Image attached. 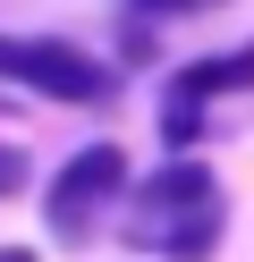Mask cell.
Here are the masks:
<instances>
[{
  "mask_svg": "<svg viewBox=\"0 0 254 262\" xmlns=\"http://www.w3.org/2000/svg\"><path fill=\"white\" fill-rule=\"evenodd\" d=\"M0 85H26V93H43V102L93 110V102L119 93V76H110V59L76 51V42H60V34H0Z\"/></svg>",
  "mask_w": 254,
  "mask_h": 262,
  "instance_id": "obj_1",
  "label": "cell"
},
{
  "mask_svg": "<svg viewBox=\"0 0 254 262\" xmlns=\"http://www.w3.org/2000/svg\"><path fill=\"white\" fill-rule=\"evenodd\" d=\"M127 186H135L127 152L102 136V144H76V152L60 161V178L43 186V211H51V228H60V237H85V220H93L110 194H127Z\"/></svg>",
  "mask_w": 254,
  "mask_h": 262,
  "instance_id": "obj_2",
  "label": "cell"
},
{
  "mask_svg": "<svg viewBox=\"0 0 254 262\" xmlns=\"http://www.w3.org/2000/svg\"><path fill=\"white\" fill-rule=\"evenodd\" d=\"M127 203H135V228H127V237H144V228H161V220H186V211L220 203V186H212V169H203L195 152H169L161 169H144L127 186Z\"/></svg>",
  "mask_w": 254,
  "mask_h": 262,
  "instance_id": "obj_3",
  "label": "cell"
},
{
  "mask_svg": "<svg viewBox=\"0 0 254 262\" xmlns=\"http://www.w3.org/2000/svg\"><path fill=\"white\" fill-rule=\"evenodd\" d=\"M246 85H254V42L212 51V59H186V68L169 76V93H195V102H220V93H246Z\"/></svg>",
  "mask_w": 254,
  "mask_h": 262,
  "instance_id": "obj_4",
  "label": "cell"
},
{
  "mask_svg": "<svg viewBox=\"0 0 254 262\" xmlns=\"http://www.w3.org/2000/svg\"><path fill=\"white\" fill-rule=\"evenodd\" d=\"M135 245H152V254H169V262H203V254H220V203L186 211V220H161V228H144Z\"/></svg>",
  "mask_w": 254,
  "mask_h": 262,
  "instance_id": "obj_5",
  "label": "cell"
},
{
  "mask_svg": "<svg viewBox=\"0 0 254 262\" xmlns=\"http://www.w3.org/2000/svg\"><path fill=\"white\" fill-rule=\"evenodd\" d=\"M195 136H203V102H195V93H169V102H161V144L186 152Z\"/></svg>",
  "mask_w": 254,
  "mask_h": 262,
  "instance_id": "obj_6",
  "label": "cell"
},
{
  "mask_svg": "<svg viewBox=\"0 0 254 262\" xmlns=\"http://www.w3.org/2000/svg\"><path fill=\"white\" fill-rule=\"evenodd\" d=\"M26 178H34V161L17 152L9 136H0V203H9V194H26Z\"/></svg>",
  "mask_w": 254,
  "mask_h": 262,
  "instance_id": "obj_7",
  "label": "cell"
},
{
  "mask_svg": "<svg viewBox=\"0 0 254 262\" xmlns=\"http://www.w3.org/2000/svg\"><path fill=\"white\" fill-rule=\"evenodd\" d=\"M127 17H195V9H212V0H119Z\"/></svg>",
  "mask_w": 254,
  "mask_h": 262,
  "instance_id": "obj_8",
  "label": "cell"
},
{
  "mask_svg": "<svg viewBox=\"0 0 254 262\" xmlns=\"http://www.w3.org/2000/svg\"><path fill=\"white\" fill-rule=\"evenodd\" d=\"M0 262H34V254H26V245H0Z\"/></svg>",
  "mask_w": 254,
  "mask_h": 262,
  "instance_id": "obj_9",
  "label": "cell"
}]
</instances>
